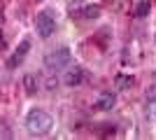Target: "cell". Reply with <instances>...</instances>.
Wrapping results in <instances>:
<instances>
[{
    "mask_svg": "<svg viewBox=\"0 0 156 140\" xmlns=\"http://www.w3.org/2000/svg\"><path fill=\"white\" fill-rule=\"evenodd\" d=\"M35 31H37L40 38H51L54 31H56V19H54V14L49 12V9H44V12L37 14V19H35Z\"/></svg>",
    "mask_w": 156,
    "mask_h": 140,
    "instance_id": "3",
    "label": "cell"
},
{
    "mask_svg": "<svg viewBox=\"0 0 156 140\" xmlns=\"http://www.w3.org/2000/svg\"><path fill=\"white\" fill-rule=\"evenodd\" d=\"M100 12H103V9L98 5H89V7H84V14H82V16H86V19H98Z\"/></svg>",
    "mask_w": 156,
    "mask_h": 140,
    "instance_id": "8",
    "label": "cell"
},
{
    "mask_svg": "<svg viewBox=\"0 0 156 140\" xmlns=\"http://www.w3.org/2000/svg\"><path fill=\"white\" fill-rule=\"evenodd\" d=\"M70 61H72V52L68 49V47H58V49L47 52L44 68H47V70H61V68L70 66Z\"/></svg>",
    "mask_w": 156,
    "mask_h": 140,
    "instance_id": "2",
    "label": "cell"
},
{
    "mask_svg": "<svg viewBox=\"0 0 156 140\" xmlns=\"http://www.w3.org/2000/svg\"><path fill=\"white\" fill-rule=\"evenodd\" d=\"M28 49H30V40H21V45L16 47V52L12 54V56H9V61H7V68H16V66H21V63H23V59H26V52Z\"/></svg>",
    "mask_w": 156,
    "mask_h": 140,
    "instance_id": "4",
    "label": "cell"
},
{
    "mask_svg": "<svg viewBox=\"0 0 156 140\" xmlns=\"http://www.w3.org/2000/svg\"><path fill=\"white\" fill-rule=\"evenodd\" d=\"M23 84H26V91L28 93H35V89H37V84H35V75H26Z\"/></svg>",
    "mask_w": 156,
    "mask_h": 140,
    "instance_id": "9",
    "label": "cell"
},
{
    "mask_svg": "<svg viewBox=\"0 0 156 140\" xmlns=\"http://www.w3.org/2000/svg\"><path fill=\"white\" fill-rule=\"evenodd\" d=\"M37 2H40V0H37Z\"/></svg>",
    "mask_w": 156,
    "mask_h": 140,
    "instance_id": "11",
    "label": "cell"
},
{
    "mask_svg": "<svg viewBox=\"0 0 156 140\" xmlns=\"http://www.w3.org/2000/svg\"><path fill=\"white\" fill-rule=\"evenodd\" d=\"M54 126V117L47 110H40V107H35V110H30L26 117V128L30 135H47L49 131H51Z\"/></svg>",
    "mask_w": 156,
    "mask_h": 140,
    "instance_id": "1",
    "label": "cell"
},
{
    "mask_svg": "<svg viewBox=\"0 0 156 140\" xmlns=\"http://www.w3.org/2000/svg\"><path fill=\"white\" fill-rule=\"evenodd\" d=\"M149 9H151L149 0H140V2L135 5V16H140V19H142V16H147V14H149Z\"/></svg>",
    "mask_w": 156,
    "mask_h": 140,
    "instance_id": "7",
    "label": "cell"
},
{
    "mask_svg": "<svg viewBox=\"0 0 156 140\" xmlns=\"http://www.w3.org/2000/svg\"><path fill=\"white\" fill-rule=\"evenodd\" d=\"M82 80H84V70H82V68H72L63 77V82L68 87H77V84H82Z\"/></svg>",
    "mask_w": 156,
    "mask_h": 140,
    "instance_id": "6",
    "label": "cell"
},
{
    "mask_svg": "<svg viewBox=\"0 0 156 140\" xmlns=\"http://www.w3.org/2000/svg\"><path fill=\"white\" fill-rule=\"evenodd\" d=\"M117 87L119 89H126V87H130V84H133V77H124V75H117Z\"/></svg>",
    "mask_w": 156,
    "mask_h": 140,
    "instance_id": "10",
    "label": "cell"
},
{
    "mask_svg": "<svg viewBox=\"0 0 156 140\" xmlns=\"http://www.w3.org/2000/svg\"><path fill=\"white\" fill-rule=\"evenodd\" d=\"M114 103H117V96L112 91H100V96H98V100H96V107L105 112V110H112Z\"/></svg>",
    "mask_w": 156,
    "mask_h": 140,
    "instance_id": "5",
    "label": "cell"
}]
</instances>
